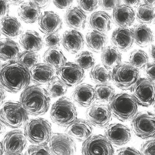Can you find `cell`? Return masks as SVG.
Instances as JSON below:
<instances>
[{
  "label": "cell",
  "mask_w": 155,
  "mask_h": 155,
  "mask_svg": "<svg viewBox=\"0 0 155 155\" xmlns=\"http://www.w3.org/2000/svg\"><path fill=\"white\" fill-rule=\"evenodd\" d=\"M31 81L29 69L17 60L6 62L0 67V85L9 93L25 89Z\"/></svg>",
  "instance_id": "1"
},
{
  "label": "cell",
  "mask_w": 155,
  "mask_h": 155,
  "mask_svg": "<svg viewBox=\"0 0 155 155\" xmlns=\"http://www.w3.org/2000/svg\"><path fill=\"white\" fill-rule=\"evenodd\" d=\"M51 97L47 90L38 84L28 86L23 90L20 102L28 114L43 115L50 107Z\"/></svg>",
  "instance_id": "2"
},
{
  "label": "cell",
  "mask_w": 155,
  "mask_h": 155,
  "mask_svg": "<svg viewBox=\"0 0 155 155\" xmlns=\"http://www.w3.org/2000/svg\"><path fill=\"white\" fill-rule=\"evenodd\" d=\"M138 104L132 95L120 93L115 95L108 107L113 116L121 121L130 120L138 112Z\"/></svg>",
  "instance_id": "3"
},
{
  "label": "cell",
  "mask_w": 155,
  "mask_h": 155,
  "mask_svg": "<svg viewBox=\"0 0 155 155\" xmlns=\"http://www.w3.org/2000/svg\"><path fill=\"white\" fill-rule=\"evenodd\" d=\"M24 133L27 140L35 144L46 145L53 135L51 124L41 117L28 120L24 125Z\"/></svg>",
  "instance_id": "4"
},
{
  "label": "cell",
  "mask_w": 155,
  "mask_h": 155,
  "mask_svg": "<svg viewBox=\"0 0 155 155\" xmlns=\"http://www.w3.org/2000/svg\"><path fill=\"white\" fill-rule=\"evenodd\" d=\"M0 119L11 128H19L28 121V114L21 103L9 101L0 105Z\"/></svg>",
  "instance_id": "5"
},
{
  "label": "cell",
  "mask_w": 155,
  "mask_h": 155,
  "mask_svg": "<svg viewBox=\"0 0 155 155\" xmlns=\"http://www.w3.org/2000/svg\"><path fill=\"white\" fill-rule=\"evenodd\" d=\"M50 115L54 123L61 127H67L77 119V112L70 99L62 97L52 105Z\"/></svg>",
  "instance_id": "6"
},
{
  "label": "cell",
  "mask_w": 155,
  "mask_h": 155,
  "mask_svg": "<svg viewBox=\"0 0 155 155\" xmlns=\"http://www.w3.org/2000/svg\"><path fill=\"white\" fill-rule=\"evenodd\" d=\"M139 70L129 62L121 63L112 69L111 80L116 86L124 90H131L140 79Z\"/></svg>",
  "instance_id": "7"
},
{
  "label": "cell",
  "mask_w": 155,
  "mask_h": 155,
  "mask_svg": "<svg viewBox=\"0 0 155 155\" xmlns=\"http://www.w3.org/2000/svg\"><path fill=\"white\" fill-rule=\"evenodd\" d=\"M131 120V129L137 136L143 139L155 137V114L153 112L141 111Z\"/></svg>",
  "instance_id": "8"
},
{
  "label": "cell",
  "mask_w": 155,
  "mask_h": 155,
  "mask_svg": "<svg viewBox=\"0 0 155 155\" xmlns=\"http://www.w3.org/2000/svg\"><path fill=\"white\" fill-rule=\"evenodd\" d=\"M131 91L138 105L148 107L155 103V82L149 79L140 78Z\"/></svg>",
  "instance_id": "9"
},
{
  "label": "cell",
  "mask_w": 155,
  "mask_h": 155,
  "mask_svg": "<svg viewBox=\"0 0 155 155\" xmlns=\"http://www.w3.org/2000/svg\"><path fill=\"white\" fill-rule=\"evenodd\" d=\"M82 155H114V150L110 143L101 135L91 136L84 142Z\"/></svg>",
  "instance_id": "10"
},
{
  "label": "cell",
  "mask_w": 155,
  "mask_h": 155,
  "mask_svg": "<svg viewBox=\"0 0 155 155\" xmlns=\"http://www.w3.org/2000/svg\"><path fill=\"white\" fill-rule=\"evenodd\" d=\"M56 75L68 87L78 86L84 80V71L75 63L66 62L56 70Z\"/></svg>",
  "instance_id": "11"
},
{
  "label": "cell",
  "mask_w": 155,
  "mask_h": 155,
  "mask_svg": "<svg viewBox=\"0 0 155 155\" xmlns=\"http://www.w3.org/2000/svg\"><path fill=\"white\" fill-rule=\"evenodd\" d=\"M112 114L108 105L101 103L94 104L86 111L88 121L94 126L104 128L108 126L112 119Z\"/></svg>",
  "instance_id": "12"
},
{
  "label": "cell",
  "mask_w": 155,
  "mask_h": 155,
  "mask_svg": "<svg viewBox=\"0 0 155 155\" xmlns=\"http://www.w3.org/2000/svg\"><path fill=\"white\" fill-rule=\"evenodd\" d=\"M52 155H75L76 143L73 138L63 133H54L49 142Z\"/></svg>",
  "instance_id": "13"
},
{
  "label": "cell",
  "mask_w": 155,
  "mask_h": 155,
  "mask_svg": "<svg viewBox=\"0 0 155 155\" xmlns=\"http://www.w3.org/2000/svg\"><path fill=\"white\" fill-rule=\"evenodd\" d=\"M2 143L6 154L21 153L27 146V139L21 130H14L6 134Z\"/></svg>",
  "instance_id": "14"
},
{
  "label": "cell",
  "mask_w": 155,
  "mask_h": 155,
  "mask_svg": "<svg viewBox=\"0 0 155 155\" xmlns=\"http://www.w3.org/2000/svg\"><path fill=\"white\" fill-rule=\"evenodd\" d=\"M104 137L111 144L122 146L131 138V131L128 127L121 124H112L106 127Z\"/></svg>",
  "instance_id": "15"
},
{
  "label": "cell",
  "mask_w": 155,
  "mask_h": 155,
  "mask_svg": "<svg viewBox=\"0 0 155 155\" xmlns=\"http://www.w3.org/2000/svg\"><path fill=\"white\" fill-rule=\"evenodd\" d=\"M94 129L88 121L76 119L67 126L66 134L79 142H84L92 136Z\"/></svg>",
  "instance_id": "16"
},
{
  "label": "cell",
  "mask_w": 155,
  "mask_h": 155,
  "mask_svg": "<svg viewBox=\"0 0 155 155\" xmlns=\"http://www.w3.org/2000/svg\"><path fill=\"white\" fill-rule=\"evenodd\" d=\"M31 81L38 85L48 84L56 78L54 69L45 63H39L30 70Z\"/></svg>",
  "instance_id": "17"
},
{
  "label": "cell",
  "mask_w": 155,
  "mask_h": 155,
  "mask_svg": "<svg viewBox=\"0 0 155 155\" xmlns=\"http://www.w3.org/2000/svg\"><path fill=\"white\" fill-rule=\"evenodd\" d=\"M40 30L46 35L56 34L62 27V21L58 14L53 11H46L39 20Z\"/></svg>",
  "instance_id": "18"
},
{
  "label": "cell",
  "mask_w": 155,
  "mask_h": 155,
  "mask_svg": "<svg viewBox=\"0 0 155 155\" xmlns=\"http://www.w3.org/2000/svg\"><path fill=\"white\" fill-rule=\"evenodd\" d=\"M72 97L73 100L81 107H90L96 100L94 88L88 84H82L78 86L73 91Z\"/></svg>",
  "instance_id": "19"
},
{
  "label": "cell",
  "mask_w": 155,
  "mask_h": 155,
  "mask_svg": "<svg viewBox=\"0 0 155 155\" xmlns=\"http://www.w3.org/2000/svg\"><path fill=\"white\" fill-rule=\"evenodd\" d=\"M61 44L70 53L77 54L81 51L84 47V38L82 34L77 30H68L63 35Z\"/></svg>",
  "instance_id": "20"
},
{
  "label": "cell",
  "mask_w": 155,
  "mask_h": 155,
  "mask_svg": "<svg viewBox=\"0 0 155 155\" xmlns=\"http://www.w3.org/2000/svg\"><path fill=\"white\" fill-rule=\"evenodd\" d=\"M110 42L112 46L117 50L122 52L129 50L134 42L131 29L128 28H117L112 33Z\"/></svg>",
  "instance_id": "21"
},
{
  "label": "cell",
  "mask_w": 155,
  "mask_h": 155,
  "mask_svg": "<svg viewBox=\"0 0 155 155\" xmlns=\"http://www.w3.org/2000/svg\"><path fill=\"white\" fill-rule=\"evenodd\" d=\"M135 16V12L132 8L125 4L117 7L112 13L114 22L119 28H127L132 25L134 22Z\"/></svg>",
  "instance_id": "22"
},
{
  "label": "cell",
  "mask_w": 155,
  "mask_h": 155,
  "mask_svg": "<svg viewBox=\"0 0 155 155\" xmlns=\"http://www.w3.org/2000/svg\"><path fill=\"white\" fill-rule=\"evenodd\" d=\"M87 16L80 7H73L67 10L64 16L65 22L74 30H82L86 26Z\"/></svg>",
  "instance_id": "23"
},
{
  "label": "cell",
  "mask_w": 155,
  "mask_h": 155,
  "mask_svg": "<svg viewBox=\"0 0 155 155\" xmlns=\"http://www.w3.org/2000/svg\"><path fill=\"white\" fill-rule=\"evenodd\" d=\"M111 17L107 12L97 11L91 14L89 18L90 27L97 32L105 34L111 28Z\"/></svg>",
  "instance_id": "24"
},
{
  "label": "cell",
  "mask_w": 155,
  "mask_h": 155,
  "mask_svg": "<svg viewBox=\"0 0 155 155\" xmlns=\"http://www.w3.org/2000/svg\"><path fill=\"white\" fill-rule=\"evenodd\" d=\"M0 32L9 39H15L22 34V27L17 18L6 16L0 20Z\"/></svg>",
  "instance_id": "25"
},
{
  "label": "cell",
  "mask_w": 155,
  "mask_h": 155,
  "mask_svg": "<svg viewBox=\"0 0 155 155\" xmlns=\"http://www.w3.org/2000/svg\"><path fill=\"white\" fill-rule=\"evenodd\" d=\"M21 46L26 51L38 52L43 48V41L37 32L28 30L21 35L20 38Z\"/></svg>",
  "instance_id": "26"
},
{
  "label": "cell",
  "mask_w": 155,
  "mask_h": 155,
  "mask_svg": "<svg viewBox=\"0 0 155 155\" xmlns=\"http://www.w3.org/2000/svg\"><path fill=\"white\" fill-rule=\"evenodd\" d=\"M134 41L139 47L150 46L154 41L153 32L144 24L136 25L131 29Z\"/></svg>",
  "instance_id": "27"
},
{
  "label": "cell",
  "mask_w": 155,
  "mask_h": 155,
  "mask_svg": "<svg viewBox=\"0 0 155 155\" xmlns=\"http://www.w3.org/2000/svg\"><path fill=\"white\" fill-rule=\"evenodd\" d=\"M21 53L20 46L9 38L0 40V59L4 61L17 60Z\"/></svg>",
  "instance_id": "28"
},
{
  "label": "cell",
  "mask_w": 155,
  "mask_h": 155,
  "mask_svg": "<svg viewBox=\"0 0 155 155\" xmlns=\"http://www.w3.org/2000/svg\"><path fill=\"white\" fill-rule=\"evenodd\" d=\"M86 39L88 48L94 53H102L107 47L108 38L103 33L94 30L90 31L87 33Z\"/></svg>",
  "instance_id": "29"
},
{
  "label": "cell",
  "mask_w": 155,
  "mask_h": 155,
  "mask_svg": "<svg viewBox=\"0 0 155 155\" xmlns=\"http://www.w3.org/2000/svg\"><path fill=\"white\" fill-rule=\"evenodd\" d=\"M18 15L27 23H34L39 21L41 16V8L31 2L23 3L19 7Z\"/></svg>",
  "instance_id": "30"
},
{
  "label": "cell",
  "mask_w": 155,
  "mask_h": 155,
  "mask_svg": "<svg viewBox=\"0 0 155 155\" xmlns=\"http://www.w3.org/2000/svg\"><path fill=\"white\" fill-rule=\"evenodd\" d=\"M101 59L104 66L109 69H113L121 63L122 55L116 48L108 46L102 52Z\"/></svg>",
  "instance_id": "31"
},
{
  "label": "cell",
  "mask_w": 155,
  "mask_h": 155,
  "mask_svg": "<svg viewBox=\"0 0 155 155\" xmlns=\"http://www.w3.org/2000/svg\"><path fill=\"white\" fill-rule=\"evenodd\" d=\"M44 62L57 69L67 62V59L58 48H49L43 55Z\"/></svg>",
  "instance_id": "32"
},
{
  "label": "cell",
  "mask_w": 155,
  "mask_h": 155,
  "mask_svg": "<svg viewBox=\"0 0 155 155\" xmlns=\"http://www.w3.org/2000/svg\"><path fill=\"white\" fill-rule=\"evenodd\" d=\"M137 21L141 24H152L155 22V8L148 4H141L136 13Z\"/></svg>",
  "instance_id": "33"
},
{
  "label": "cell",
  "mask_w": 155,
  "mask_h": 155,
  "mask_svg": "<svg viewBox=\"0 0 155 155\" xmlns=\"http://www.w3.org/2000/svg\"><path fill=\"white\" fill-rule=\"evenodd\" d=\"M111 72L103 65H96L91 70V79L97 84L108 83L111 80Z\"/></svg>",
  "instance_id": "34"
},
{
  "label": "cell",
  "mask_w": 155,
  "mask_h": 155,
  "mask_svg": "<svg viewBox=\"0 0 155 155\" xmlns=\"http://www.w3.org/2000/svg\"><path fill=\"white\" fill-rule=\"evenodd\" d=\"M94 91L96 100L101 103H109L115 96L114 87L108 83L97 84Z\"/></svg>",
  "instance_id": "35"
},
{
  "label": "cell",
  "mask_w": 155,
  "mask_h": 155,
  "mask_svg": "<svg viewBox=\"0 0 155 155\" xmlns=\"http://www.w3.org/2000/svg\"><path fill=\"white\" fill-rule=\"evenodd\" d=\"M129 61L133 67L138 70L142 69L148 64L149 57L144 51L136 49L130 53Z\"/></svg>",
  "instance_id": "36"
},
{
  "label": "cell",
  "mask_w": 155,
  "mask_h": 155,
  "mask_svg": "<svg viewBox=\"0 0 155 155\" xmlns=\"http://www.w3.org/2000/svg\"><path fill=\"white\" fill-rule=\"evenodd\" d=\"M95 58L92 53L89 51H83L79 53L75 58V63L84 71H89L94 67Z\"/></svg>",
  "instance_id": "37"
},
{
  "label": "cell",
  "mask_w": 155,
  "mask_h": 155,
  "mask_svg": "<svg viewBox=\"0 0 155 155\" xmlns=\"http://www.w3.org/2000/svg\"><path fill=\"white\" fill-rule=\"evenodd\" d=\"M68 87L59 79L54 80L47 84V91L49 95L52 98L63 96L68 91Z\"/></svg>",
  "instance_id": "38"
},
{
  "label": "cell",
  "mask_w": 155,
  "mask_h": 155,
  "mask_svg": "<svg viewBox=\"0 0 155 155\" xmlns=\"http://www.w3.org/2000/svg\"><path fill=\"white\" fill-rule=\"evenodd\" d=\"M17 60L30 69L40 63V57L37 52L25 50L21 53Z\"/></svg>",
  "instance_id": "39"
},
{
  "label": "cell",
  "mask_w": 155,
  "mask_h": 155,
  "mask_svg": "<svg viewBox=\"0 0 155 155\" xmlns=\"http://www.w3.org/2000/svg\"><path fill=\"white\" fill-rule=\"evenodd\" d=\"M24 155H51V154L47 145L36 144L28 147Z\"/></svg>",
  "instance_id": "40"
},
{
  "label": "cell",
  "mask_w": 155,
  "mask_h": 155,
  "mask_svg": "<svg viewBox=\"0 0 155 155\" xmlns=\"http://www.w3.org/2000/svg\"><path fill=\"white\" fill-rule=\"evenodd\" d=\"M80 8L89 13L95 11L98 7V0H78Z\"/></svg>",
  "instance_id": "41"
},
{
  "label": "cell",
  "mask_w": 155,
  "mask_h": 155,
  "mask_svg": "<svg viewBox=\"0 0 155 155\" xmlns=\"http://www.w3.org/2000/svg\"><path fill=\"white\" fill-rule=\"evenodd\" d=\"M61 43V38L59 34L47 35L45 38V44L49 48H58Z\"/></svg>",
  "instance_id": "42"
},
{
  "label": "cell",
  "mask_w": 155,
  "mask_h": 155,
  "mask_svg": "<svg viewBox=\"0 0 155 155\" xmlns=\"http://www.w3.org/2000/svg\"><path fill=\"white\" fill-rule=\"evenodd\" d=\"M140 151L142 155H155V139H150L143 143Z\"/></svg>",
  "instance_id": "43"
},
{
  "label": "cell",
  "mask_w": 155,
  "mask_h": 155,
  "mask_svg": "<svg viewBox=\"0 0 155 155\" xmlns=\"http://www.w3.org/2000/svg\"><path fill=\"white\" fill-rule=\"evenodd\" d=\"M121 0H99L98 2L104 10H114L120 5Z\"/></svg>",
  "instance_id": "44"
},
{
  "label": "cell",
  "mask_w": 155,
  "mask_h": 155,
  "mask_svg": "<svg viewBox=\"0 0 155 155\" xmlns=\"http://www.w3.org/2000/svg\"><path fill=\"white\" fill-rule=\"evenodd\" d=\"M114 155H142L137 150L132 147H124L116 151Z\"/></svg>",
  "instance_id": "45"
},
{
  "label": "cell",
  "mask_w": 155,
  "mask_h": 155,
  "mask_svg": "<svg viewBox=\"0 0 155 155\" xmlns=\"http://www.w3.org/2000/svg\"><path fill=\"white\" fill-rule=\"evenodd\" d=\"M147 79L155 82V62L150 63L145 67L144 71Z\"/></svg>",
  "instance_id": "46"
},
{
  "label": "cell",
  "mask_w": 155,
  "mask_h": 155,
  "mask_svg": "<svg viewBox=\"0 0 155 155\" xmlns=\"http://www.w3.org/2000/svg\"><path fill=\"white\" fill-rule=\"evenodd\" d=\"M9 12V3L6 0H0V20L8 16Z\"/></svg>",
  "instance_id": "47"
},
{
  "label": "cell",
  "mask_w": 155,
  "mask_h": 155,
  "mask_svg": "<svg viewBox=\"0 0 155 155\" xmlns=\"http://www.w3.org/2000/svg\"><path fill=\"white\" fill-rule=\"evenodd\" d=\"M54 4L60 9L70 8L74 0H53Z\"/></svg>",
  "instance_id": "48"
},
{
  "label": "cell",
  "mask_w": 155,
  "mask_h": 155,
  "mask_svg": "<svg viewBox=\"0 0 155 155\" xmlns=\"http://www.w3.org/2000/svg\"><path fill=\"white\" fill-rule=\"evenodd\" d=\"M30 1L41 9H45L50 5L51 0H30Z\"/></svg>",
  "instance_id": "49"
},
{
  "label": "cell",
  "mask_w": 155,
  "mask_h": 155,
  "mask_svg": "<svg viewBox=\"0 0 155 155\" xmlns=\"http://www.w3.org/2000/svg\"><path fill=\"white\" fill-rule=\"evenodd\" d=\"M125 5L130 6L131 8L138 6L140 3L141 0H123Z\"/></svg>",
  "instance_id": "50"
},
{
  "label": "cell",
  "mask_w": 155,
  "mask_h": 155,
  "mask_svg": "<svg viewBox=\"0 0 155 155\" xmlns=\"http://www.w3.org/2000/svg\"><path fill=\"white\" fill-rule=\"evenodd\" d=\"M6 96L5 90L0 85V105H1L4 102Z\"/></svg>",
  "instance_id": "51"
},
{
  "label": "cell",
  "mask_w": 155,
  "mask_h": 155,
  "mask_svg": "<svg viewBox=\"0 0 155 155\" xmlns=\"http://www.w3.org/2000/svg\"><path fill=\"white\" fill-rule=\"evenodd\" d=\"M149 55L151 59L155 62V44L151 45L150 48Z\"/></svg>",
  "instance_id": "52"
},
{
  "label": "cell",
  "mask_w": 155,
  "mask_h": 155,
  "mask_svg": "<svg viewBox=\"0 0 155 155\" xmlns=\"http://www.w3.org/2000/svg\"><path fill=\"white\" fill-rule=\"evenodd\" d=\"M9 4L13 5H18L23 2L24 0H6Z\"/></svg>",
  "instance_id": "53"
},
{
  "label": "cell",
  "mask_w": 155,
  "mask_h": 155,
  "mask_svg": "<svg viewBox=\"0 0 155 155\" xmlns=\"http://www.w3.org/2000/svg\"><path fill=\"white\" fill-rule=\"evenodd\" d=\"M6 126L3 122L0 119V135L2 134L6 131Z\"/></svg>",
  "instance_id": "54"
},
{
  "label": "cell",
  "mask_w": 155,
  "mask_h": 155,
  "mask_svg": "<svg viewBox=\"0 0 155 155\" xmlns=\"http://www.w3.org/2000/svg\"><path fill=\"white\" fill-rule=\"evenodd\" d=\"M143 1L146 4H148L152 7H154L155 6V0H143Z\"/></svg>",
  "instance_id": "55"
},
{
  "label": "cell",
  "mask_w": 155,
  "mask_h": 155,
  "mask_svg": "<svg viewBox=\"0 0 155 155\" xmlns=\"http://www.w3.org/2000/svg\"><path fill=\"white\" fill-rule=\"evenodd\" d=\"M3 152H4V151H3L2 143L0 142V155H3Z\"/></svg>",
  "instance_id": "56"
},
{
  "label": "cell",
  "mask_w": 155,
  "mask_h": 155,
  "mask_svg": "<svg viewBox=\"0 0 155 155\" xmlns=\"http://www.w3.org/2000/svg\"><path fill=\"white\" fill-rule=\"evenodd\" d=\"M6 155H23L21 153H13V154H6Z\"/></svg>",
  "instance_id": "57"
},
{
  "label": "cell",
  "mask_w": 155,
  "mask_h": 155,
  "mask_svg": "<svg viewBox=\"0 0 155 155\" xmlns=\"http://www.w3.org/2000/svg\"><path fill=\"white\" fill-rule=\"evenodd\" d=\"M154 110H155V103H154Z\"/></svg>",
  "instance_id": "58"
},
{
  "label": "cell",
  "mask_w": 155,
  "mask_h": 155,
  "mask_svg": "<svg viewBox=\"0 0 155 155\" xmlns=\"http://www.w3.org/2000/svg\"><path fill=\"white\" fill-rule=\"evenodd\" d=\"M1 60H0V67H1Z\"/></svg>",
  "instance_id": "59"
},
{
  "label": "cell",
  "mask_w": 155,
  "mask_h": 155,
  "mask_svg": "<svg viewBox=\"0 0 155 155\" xmlns=\"http://www.w3.org/2000/svg\"><path fill=\"white\" fill-rule=\"evenodd\" d=\"M0 37H1V33H0Z\"/></svg>",
  "instance_id": "60"
}]
</instances>
